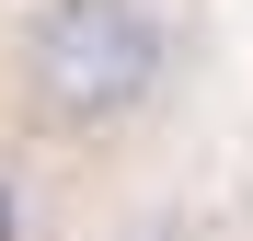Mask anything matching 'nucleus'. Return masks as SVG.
I'll return each mask as SVG.
<instances>
[{"label": "nucleus", "mask_w": 253, "mask_h": 241, "mask_svg": "<svg viewBox=\"0 0 253 241\" xmlns=\"http://www.w3.org/2000/svg\"><path fill=\"white\" fill-rule=\"evenodd\" d=\"M0 80H12V115L35 149L58 161L126 149L138 127H161L184 80V12L173 0H23Z\"/></svg>", "instance_id": "1"}]
</instances>
